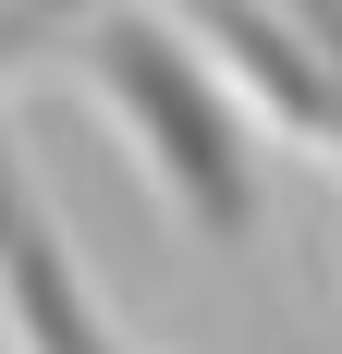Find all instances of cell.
I'll return each mask as SVG.
<instances>
[{
  "label": "cell",
  "mask_w": 342,
  "mask_h": 354,
  "mask_svg": "<svg viewBox=\"0 0 342 354\" xmlns=\"http://www.w3.org/2000/svg\"><path fill=\"white\" fill-rule=\"evenodd\" d=\"M62 62H73V86L98 98V122L135 147V171L159 183V208L183 220L208 257L257 245V220H269L257 110L233 98V73L196 49V25H183L171 0H110Z\"/></svg>",
  "instance_id": "obj_1"
},
{
  "label": "cell",
  "mask_w": 342,
  "mask_h": 354,
  "mask_svg": "<svg viewBox=\"0 0 342 354\" xmlns=\"http://www.w3.org/2000/svg\"><path fill=\"white\" fill-rule=\"evenodd\" d=\"M0 318L25 330V354H135L110 330V306L86 281V257H73L62 208H49L25 135H12V110H0Z\"/></svg>",
  "instance_id": "obj_2"
},
{
  "label": "cell",
  "mask_w": 342,
  "mask_h": 354,
  "mask_svg": "<svg viewBox=\"0 0 342 354\" xmlns=\"http://www.w3.org/2000/svg\"><path fill=\"white\" fill-rule=\"evenodd\" d=\"M171 12L196 25V49L233 73V98L257 110V122L330 147V37H318L294 0H171Z\"/></svg>",
  "instance_id": "obj_3"
},
{
  "label": "cell",
  "mask_w": 342,
  "mask_h": 354,
  "mask_svg": "<svg viewBox=\"0 0 342 354\" xmlns=\"http://www.w3.org/2000/svg\"><path fill=\"white\" fill-rule=\"evenodd\" d=\"M110 0H0V73H25V62H62L73 37L98 25Z\"/></svg>",
  "instance_id": "obj_4"
},
{
  "label": "cell",
  "mask_w": 342,
  "mask_h": 354,
  "mask_svg": "<svg viewBox=\"0 0 342 354\" xmlns=\"http://www.w3.org/2000/svg\"><path fill=\"white\" fill-rule=\"evenodd\" d=\"M318 159L342 171V49H330V147H318Z\"/></svg>",
  "instance_id": "obj_5"
}]
</instances>
